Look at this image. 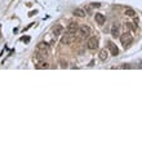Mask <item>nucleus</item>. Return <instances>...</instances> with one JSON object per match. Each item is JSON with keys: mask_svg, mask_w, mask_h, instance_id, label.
<instances>
[{"mask_svg": "<svg viewBox=\"0 0 142 142\" xmlns=\"http://www.w3.org/2000/svg\"><path fill=\"white\" fill-rule=\"evenodd\" d=\"M48 56H49V49H44V48H39V47H36V50H35L36 59L43 61V59H45Z\"/></svg>", "mask_w": 142, "mask_h": 142, "instance_id": "nucleus-1", "label": "nucleus"}, {"mask_svg": "<svg viewBox=\"0 0 142 142\" xmlns=\"http://www.w3.org/2000/svg\"><path fill=\"white\" fill-rule=\"evenodd\" d=\"M75 35H72V34H65L63 36H62V39H61V43L63 44V45H70V44H72L75 42Z\"/></svg>", "mask_w": 142, "mask_h": 142, "instance_id": "nucleus-2", "label": "nucleus"}, {"mask_svg": "<svg viewBox=\"0 0 142 142\" xmlns=\"http://www.w3.org/2000/svg\"><path fill=\"white\" fill-rule=\"evenodd\" d=\"M87 47H88V49H90V50L97 49L98 48V39H97L96 36H90L89 39H88Z\"/></svg>", "mask_w": 142, "mask_h": 142, "instance_id": "nucleus-3", "label": "nucleus"}, {"mask_svg": "<svg viewBox=\"0 0 142 142\" xmlns=\"http://www.w3.org/2000/svg\"><path fill=\"white\" fill-rule=\"evenodd\" d=\"M120 42L124 47H127L133 42V37H132V35L129 32H124L123 35H120Z\"/></svg>", "mask_w": 142, "mask_h": 142, "instance_id": "nucleus-4", "label": "nucleus"}, {"mask_svg": "<svg viewBox=\"0 0 142 142\" xmlns=\"http://www.w3.org/2000/svg\"><path fill=\"white\" fill-rule=\"evenodd\" d=\"M78 32L81 35V37H88V36L90 35V27L89 26H85V25H83V26H79Z\"/></svg>", "mask_w": 142, "mask_h": 142, "instance_id": "nucleus-5", "label": "nucleus"}, {"mask_svg": "<svg viewBox=\"0 0 142 142\" xmlns=\"http://www.w3.org/2000/svg\"><path fill=\"white\" fill-rule=\"evenodd\" d=\"M78 28H79V25L76 23V22H70V23L67 25V27H66V31H67L68 34L75 35V34L78 32Z\"/></svg>", "mask_w": 142, "mask_h": 142, "instance_id": "nucleus-6", "label": "nucleus"}, {"mask_svg": "<svg viewBox=\"0 0 142 142\" xmlns=\"http://www.w3.org/2000/svg\"><path fill=\"white\" fill-rule=\"evenodd\" d=\"M107 48H109L110 54H112V56H115V57L119 54V49H118V47H116L112 42H107Z\"/></svg>", "mask_w": 142, "mask_h": 142, "instance_id": "nucleus-7", "label": "nucleus"}, {"mask_svg": "<svg viewBox=\"0 0 142 142\" xmlns=\"http://www.w3.org/2000/svg\"><path fill=\"white\" fill-rule=\"evenodd\" d=\"M52 32L53 36H59L61 34H63V26L62 25H54L52 27Z\"/></svg>", "mask_w": 142, "mask_h": 142, "instance_id": "nucleus-8", "label": "nucleus"}, {"mask_svg": "<svg viewBox=\"0 0 142 142\" xmlns=\"http://www.w3.org/2000/svg\"><path fill=\"white\" fill-rule=\"evenodd\" d=\"M94 20H96V22L98 25H103V23H105V21H106V17L102 13H96V16H94Z\"/></svg>", "mask_w": 142, "mask_h": 142, "instance_id": "nucleus-9", "label": "nucleus"}, {"mask_svg": "<svg viewBox=\"0 0 142 142\" xmlns=\"http://www.w3.org/2000/svg\"><path fill=\"white\" fill-rule=\"evenodd\" d=\"M72 14L75 16V17H80V18H83V17H85V11L84 9H80V8H76L74 12H72Z\"/></svg>", "mask_w": 142, "mask_h": 142, "instance_id": "nucleus-10", "label": "nucleus"}, {"mask_svg": "<svg viewBox=\"0 0 142 142\" xmlns=\"http://www.w3.org/2000/svg\"><path fill=\"white\" fill-rule=\"evenodd\" d=\"M107 57H109V50H107L106 48L101 49L100 50V59H101V61H106Z\"/></svg>", "mask_w": 142, "mask_h": 142, "instance_id": "nucleus-11", "label": "nucleus"}, {"mask_svg": "<svg viewBox=\"0 0 142 142\" xmlns=\"http://www.w3.org/2000/svg\"><path fill=\"white\" fill-rule=\"evenodd\" d=\"M111 35L114 37H118L119 36V25L118 23H114L111 27Z\"/></svg>", "mask_w": 142, "mask_h": 142, "instance_id": "nucleus-12", "label": "nucleus"}, {"mask_svg": "<svg viewBox=\"0 0 142 142\" xmlns=\"http://www.w3.org/2000/svg\"><path fill=\"white\" fill-rule=\"evenodd\" d=\"M48 62H45V61H44V59H43V61H40V62H37V63H36V68H37V70H42V68H48Z\"/></svg>", "mask_w": 142, "mask_h": 142, "instance_id": "nucleus-13", "label": "nucleus"}, {"mask_svg": "<svg viewBox=\"0 0 142 142\" xmlns=\"http://www.w3.org/2000/svg\"><path fill=\"white\" fill-rule=\"evenodd\" d=\"M125 16H128V17H136V11L132 8H127L125 9Z\"/></svg>", "mask_w": 142, "mask_h": 142, "instance_id": "nucleus-14", "label": "nucleus"}, {"mask_svg": "<svg viewBox=\"0 0 142 142\" xmlns=\"http://www.w3.org/2000/svg\"><path fill=\"white\" fill-rule=\"evenodd\" d=\"M36 47H39V48H44V49H49V44L48 43H44V42L39 43Z\"/></svg>", "mask_w": 142, "mask_h": 142, "instance_id": "nucleus-15", "label": "nucleus"}, {"mask_svg": "<svg viewBox=\"0 0 142 142\" xmlns=\"http://www.w3.org/2000/svg\"><path fill=\"white\" fill-rule=\"evenodd\" d=\"M124 30L125 32H129V30H132V26L129 23H124Z\"/></svg>", "mask_w": 142, "mask_h": 142, "instance_id": "nucleus-16", "label": "nucleus"}, {"mask_svg": "<svg viewBox=\"0 0 142 142\" xmlns=\"http://www.w3.org/2000/svg\"><path fill=\"white\" fill-rule=\"evenodd\" d=\"M21 42L28 43V42H30V36H22V37H21Z\"/></svg>", "mask_w": 142, "mask_h": 142, "instance_id": "nucleus-17", "label": "nucleus"}, {"mask_svg": "<svg viewBox=\"0 0 142 142\" xmlns=\"http://www.w3.org/2000/svg\"><path fill=\"white\" fill-rule=\"evenodd\" d=\"M138 22H140V20H138V18H134V21H133V26H134L133 28H134V30L138 27Z\"/></svg>", "mask_w": 142, "mask_h": 142, "instance_id": "nucleus-18", "label": "nucleus"}, {"mask_svg": "<svg viewBox=\"0 0 142 142\" xmlns=\"http://www.w3.org/2000/svg\"><path fill=\"white\" fill-rule=\"evenodd\" d=\"M35 13H36L35 11H34V12H30V13H28V16H30V17H31V16H32V14H35Z\"/></svg>", "mask_w": 142, "mask_h": 142, "instance_id": "nucleus-19", "label": "nucleus"}]
</instances>
